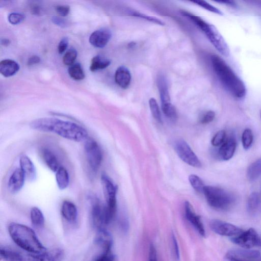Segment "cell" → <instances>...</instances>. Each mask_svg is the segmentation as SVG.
<instances>
[{
  "instance_id": "3957f363",
  "label": "cell",
  "mask_w": 261,
  "mask_h": 261,
  "mask_svg": "<svg viewBox=\"0 0 261 261\" xmlns=\"http://www.w3.org/2000/svg\"><path fill=\"white\" fill-rule=\"evenodd\" d=\"M8 231L14 242L29 253L38 254L47 250L34 231L25 225L12 222L8 226Z\"/></svg>"
},
{
  "instance_id": "7402d4cb",
  "label": "cell",
  "mask_w": 261,
  "mask_h": 261,
  "mask_svg": "<svg viewBox=\"0 0 261 261\" xmlns=\"http://www.w3.org/2000/svg\"><path fill=\"white\" fill-rule=\"evenodd\" d=\"M115 81L121 88H127L131 81V74L129 69L124 66H119L115 71Z\"/></svg>"
},
{
  "instance_id": "5b68a950",
  "label": "cell",
  "mask_w": 261,
  "mask_h": 261,
  "mask_svg": "<svg viewBox=\"0 0 261 261\" xmlns=\"http://www.w3.org/2000/svg\"><path fill=\"white\" fill-rule=\"evenodd\" d=\"M203 193L208 205L218 211H228L236 202L233 193L220 187L205 186Z\"/></svg>"
},
{
  "instance_id": "484cf974",
  "label": "cell",
  "mask_w": 261,
  "mask_h": 261,
  "mask_svg": "<svg viewBox=\"0 0 261 261\" xmlns=\"http://www.w3.org/2000/svg\"><path fill=\"white\" fill-rule=\"evenodd\" d=\"M43 159L47 167L53 172H56L59 168V163L55 154L49 149L44 148L42 151Z\"/></svg>"
},
{
  "instance_id": "11a10c76",
  "label": "cell",
  "mask_w": 261,
  "mask_h": 261,
  "mask_svg": "<svg viewBox=\"0 0 261 261\" xmlns=\"http://www.w3.org/2000/svg\"><path fill=\"white\" fill-rule=\"evenodd\" d=\"M260 118H261V111L260 112Z\"/></svg>"
},
{
  "instance_id": "836d02e7",
  "label": "cell",
  "mask_w": 261,
  "mask_h": 261,
  "mask_svg": "<svg viewBox=\"0 0 261 261\" xmlns=\"http://www.w3.org/2000/svg\"><path fill=\"white\" fill-rule=\"evenodd\" d=\"M77 53L76 50L73 48H70L65 54L63 58V63L68 66H71L74 64L76 58Z\"/></svg>"
},
{
  "instance_id": "b9f144b4",
  "label": "cell",
  "mask_w": 261,
  "mask_h": 261,
  "mask_svg": "<svg viewBox=\"0 0 261 261\" xmlns=\"http://www.w3.org/2000/svg\"><path fill=\"white\" fill-rule=\"evenodd\" d=\"M215 113L213 111H208L205 112L200 119V123L202 124H207L214 119Z\"/></svg>"
},
{
  "instance_id": "7a4b0ae2",
  "label": "cell",
  "mask_w": 261,
  "mask_h": 261,
  "mask_svg": "<svg viewBox=\"0 0 261 261\" xmlns=\"http://www.w3.org/2000/svg\"><path fill=\"white\" fill-rule=\"evenodd\" d=\"M211 60L215 73L227 90L236 98L244 97L246 88L243 81L218 55H213Z\"/></svg>"
},
{
  "instance_id": "f35d334b",
  "label": "cell",
  "mask_w": 261,
  "mask_h": 261,
  "mask_svg": "<svg viewBox=\"0 0 261 261\" xmlns=\"http://www.w3.org/2000/svg\"><path fill=\"white\" fill-rule=\"evenodd\" d=\"M25 16L20 13L13 12L8 15V21L12 24H17L23 21Z\"/></svg>"
},
{
  "instance_id": "f5cc1de1",
  "label": "cell",
  "mask_w": 261,
  "mask_h": 261,
  "mask_svg": "<svg viewBox=\"0 0 261 261\" xmlns=\"http://www.w3.org/2000/svg\"><path fill=\"white\" fill-rule=\"evenodd\" d=\"M254 261H261V257L259 256L258 257L253 259Z\"/></svg>"
},
{
  "instance_id": "4fadbf2b",
  "label": "cell",
  "mask_w": 261,
  "mask_h": 261,
  "mask_svg": "<svg viewBox=\"0 0 261 261\" xmlns=\"http://www.w3.org/2000/svg\"><path fill=\"white\" fill-rule=\"evenodd\" d=\"M64 257V251L60 248L38 253H29L24 257V261H61Z\"/></svg>"
},
{
  "instance_id": "9c48e42d",
  "label": "cell",
  "mask_w": 261,
  "mask_h": 261,
  "mask_svg": "<svg viewBox=\"0 0 261 261\" xmlns=\"http://www.w3.org/2000/svg\"><path fill=\"white\" fill-rule=\"evenodd\" d=\"M174 148L179 158L186 164L196 168L201 166L200 160L185 140L181 139L177 140Z\"/></svg>"
},
{
  "instance_id": "8d00e7d4",
  "label": "cell",
  "mask_w": 261,
  "mask_h": 261,
  "mask_svg": "<svg viewBox=\"0 0 261 261\" xmlns=\"http://www.w3.org/2000/svg\"><path fill=\"white\" fill-rule=\"evenodd\" d=\"M226 139V134L224 130L218 131L213 137L211 141L212 144L214 146L221 145Z\"/></svg>"
},
{
  "instance_id": "cb8c5ba5",
  "label": "cell",
  "mask_w": 261,
  "mask_h": 261,
  "mask_svg": "<svg viewBox=\"0 0 261 261\" xmlns=\"http://www.w3.org/2000/svg\"><path fill=\"white\" fill-rule=\"evenodd\" d=\"M19 69V64L13 60L5 59L0 63V72L5 77L14 75Z\"/></svg>"
},
{
  "instance_id": "c3c4849f",
  "label": "cell",
  "mask_w": 261,
  "mask_h": 261,
  "mask_svg": "<svg viewBox=\"0 0 261 261\" xmlns=\"http://www.w3.org/2000/svg\"><path fill=\"white\" fill-rule=\"evenodd\" d=\"M216 2L217 3L225 4V5H226L227 6H231V7H236V3L234 1H229V0L224 1L223 0V1H216Z\"/></svg>"
},
{
  "instance_id": "bcb514c9",
  "label": "cell",
  "mask_w": 261,
  "mask_h": 261,
  "mask_svg": "<svg viewBox=\"0 0 261 261\" xmlns=\"http://www.w3.org/2000/svg\"><path fill=\"white\" fill-rule=\"evenodd\" d=\"M51 20L55 24L61 27H66L67 24V22L65 19L59 17L54 16L52 17Z\"/></svg>"
},
{
  "instance_id": "60d3db41",
  "label": "cell",
  "mask_w": 261,
  "mask_h": 261,
  "mask_svg": "<svg viewBox=\"0 0 261 261\" xmlns=\"http://www.w3.org/2000/svg\"><path fill=\"white\" fill-rule=\"evenodd\" d=\"M94 261H117V258L111 252H102Z\"/></svg>"
},
{
  "instance_id": "e575fe53",
  "label": "cell",
  "mask_w": 261,
  "mask_h": 261,
  "mask_svg": "<svg viewBox=\"0 0 261 261\" xmlns=\"http://www.w3.org/2000/svg\"><path fill=\"white\" fill-rule=\"evenodd\" d=\"M149 105L151 114L153 118L159 122L162 123L161 115L156 100L154 98H151L149 100Z\"/></svg>"
},
{
  "instance_id": "ffe728a7",
  "label": "cell",
  "mask_w": 261,
  "mask_h": 261,
  "mask_svg": "<svg viewBox=\"0 0 261 261\" xmlns=\"http://www.w3.org/2000/svg\"><path fill=\"white\" fill-rule=\"evenodd\" d=\"M236 146L237 143L234 137L229 136L226 139L219 149L218 154L219 157L224 161L230 160L233 156Z\"/></svg>"
},
{
  "instance_id": "44dd1931",
  "label": "cell",
  "mask_w": 261,
  "mask_h": 261,
  "mask_svg": "<svg viewBox=\"0 0 261 261\" xmlns=\"http://www.w3.org/2000/svg\"><path fill=\"white\" fill-rule=\"evenodd\" d=\"M20 168L24 173L25 178L30 181H34L36 178L35 167L27 155H22L19 159Z\"/></svg>"
},
{
  "instance_id": "db71d44e",
  "label": "cell",
  "mask_w": 261,
  "mask_h": 261,
  "mask_svg": "<svg viewBox=\"0 0 261 261\" xmlns=\"http://www.w3.org/2000/svg\"><path fill=\"white\" fill-rule=\"evenodd\" d=\"M229 260V261H243V260H241L236 259H230Z\"/></svg>"
},
{
  "instance_id": "7c38bea8",
  "label": "cell",
  "mask_w": 261,
  "mask_h": 261,
  "mask_svg": "<svg viewBox=\"0 0 261 261\" xmlns=\"http://www.w3.org/2000/svg\"><path fill=\"white\" fill-rule=\"evenodd\" d=\"M259 238L256 230L254 228H250L240 234L232 237L230 240L233 243L244 249H250L256 246Z\"/></svg>"
},
{
  "instance_id": "8992f818",
  "label": "cell",
  "mask_w": 261,
  "mask_h": 261,
  "mask_svg": "<svg viewBox=\"0 0 261 261\" xmlns=\"http://www.w3.org/2000/svg\"><path fill=\"white\" fill-rule=\"evenodd\" d=\"M101 180L106 200V212L108 224L114 219L117 209V186L106 174H102Z\"/></svg>"
},
{
  "instance_id": "8fae6325",
  "label": "cell",
  "mask_w": 261,
  "mask_h": 261,
  "mask_svg": "<svg viewBox=\"0 0 261 261\" xmlns=\"http://www.w3.org/2000/svg\"><path fill=\"white\" fill-rule=\"evenodd\" d=\"M91 216L92 224L96 229L105 228L108 225L106 205L96 199L92 203Z\"/></svg>"
},
{
  "instance_id": "f546056e",
  "label": "cell",
  "mask_w": 261,
  "mask_h": 261,
  "mask_svg": "<svg viewBox=\"0 0 261 261\" xmlns=\"http://www.w3.org/2000/svg\"><path fill=\"white\" fill-rule=\"evenodd\" d=\"M32 224L37 228H41L44 224V217L42 211L37 207H32L30 211Z\"/></svg>"
},
{
  "instance_id": "5bb4252c",
  "label": "cell",
  "mask_w": 261,
  "mask_h": 261,
  "mask_svg": "<svg viewBox=\"0 0 261 261\" xmlns=\"http://www.w3.org/2000/svg\"><path fill=\"white\" fill-rule=\"evenodd\" d=\"M184 207L186 219L201 236L205 237V231L200 217L195 213L192 205L188 201H185Z\"/></svg>"
},
{
  "instance_id": "7bdbcfd3",
  "label": "cell",
  "mask_w": 261,
  "mask_h": 261,
  "mask_svg": "<svg viewBox=\"0 0 261 261\" xmlns=\"http://www.w3.org/2000/svg\"><path fill=\"white\" fill-rule=\"evenodd\" d=\"M55 10L60 16H66L69 13L70 7L67 5H58L55 7Z\"/></svg>"
},
{
  "instance_id": "9a60e30c",
  "label": "cell",
  "mask_w": 261,
  "mask_h": 261,
  "mask_svg": "<svg viewBox=\"0 0 261 261\" xmlns=\"http://www.w3.org/2000/svg\"><path fill=\"white\" fill-rule=\"evenodd\" d=\"M112 33L108 29H100L93 32L89 37V42L97 48H102L109 42Z\"/></svg>"
},
{
  "instance_id": "d4e9b609",
  "label": "cell",
  "mask_w": 261,
  "mask_h": 261,
  "mask_svg": "<svg viewBox=\"0 0 261 261\" xmlns=\"http://www.w3.org/2000/svg\"><path fill=\"white\" fill-rule=\"evenodd\" d=\"M0 257L4 261H24L21 253L6 246H1Z\"/></svg>"
},
{
  "instance_id": "2e32d148",
  "label": "cell",
  "mask_w": 261,
  "mask_h": 261,
  "mask_svg": "<svg viewBox=\"0 0 261 261\" xmlns=\"http://www.w3.org/2000/svg\"><path fill=\"white\" fill-rule=\"evenodd\" d=\"M94 241L95 244L102 249V252H111L113 238L111 233L105 228L97 230Z\"/></svg>"
},
{
  "instance_id": "83f0119b",
  "label": "cell",
  "mask_w": 261,
  "mask_h": 261,
  "mask_svg": "<svg viewBox=\"0 0 261 261\" xmlns=\"http://www.w3.org/2000/svg\"><path fill=\"white\" fill-rule=\"evenodd\" d=\"M247 177L250 181H254L261 175V158L258 159L248 167Z\"/></svg>"
},
{
  "instance_id": "f1b7e54d",
  "label": "cell",
  "mask_w": 261,
  "mask_h": 261,
  "mask_svg": "<svg viewBox=\"0 0 261 261\" xmlns=\"http://www.w3.org/2000/svg\"><path fill=\"white\" fill-rule=\"evenodd\" d=\"M111 64V61L99 55L94 57L91 62L90 70L94 72L100 69H103L108 67Z\"/></svg>"
},
{
  "instance_id": "603a6c76",
  "label": "cell",
  "mask_w": 261,
  "mask_h": 261,
  "mask_svg": "<svg viewBox=\"0 0 261 261\" xmlns=\"http://www.w3.org/2000/svg\"><path fill=\"white\" fill-rule=\"evenodd\" d=\"M61 212L63 217L70 223L74 222L77 218V211L75 205L68 200L63 202Z\"/></svg>"
},
{
  "instance_id": "ee69618b",
  "label": "cell",
  "mask_w": 261,
  "mask_h": 261,
  "mask_svg": "<svg viewBox=\"0 0 261 261\" xmlns=\"http://www.w3.org/2000/svg\"><path fill=\"white\" fill-rule=\"evenodd\" d=\"M68 44V39L66 37H63L58 46V50L60 54L63 53L67 48Z\"/></svg>"
},
{
  "instance_id": "277c9868",
  "label": "cell",
  "mask_w": 261,
  "mask_h": 261,
  "mask_svg": "<svg viewBox=\"0 0 261 261\" xmlns=\"http://www.w3.org/2000/svg\"><path fill=\"white\" fill-rule=\"evenodd\" d=\"M181 13L190 19L204 32L212 45L221 54L225 57L229 56V47L223 36L214 25L187 11L181 10Z\"/></svg>"
},
{
  "instance_id": "f6af8a7d",
  "label": "cell",
  "mask_w": 261,
  "mask_h": 261,
  "mask_svg": "<svg viewBox=\"0 0 261 261\" xmlns=\"http://www.w3.org/2000/svg\"><path fill=\"white\" fill-rule=\"evenodd\" d=\"M157 253L156 248L153 243L149 245L148 253V261H157Z\"/></svg>"
},
{
  "instance_id": "ac0fdd59",
  "label": "cell",
  "mask_w": 261,
  "mask_h": 261,
  "mask_svg": "<svg viewBox=\"0 0 261 261\" xmlns=\"http://www.w3.org/2000/svg\"><path fill=\"white\" fill-rule=\"evenodd\" d=\"M246 210L249 216L256 217L261 214V189L259 192H253L249 196Z\"/></svg>"
},
{
  "instance_id": "d590c367",
  "label": "cell",
  "mask_w": 261,
  "mask_h": 261,
  "mask_svg": "<svg viewBox=\"0 0 261 261\" xmlns=\"http://www.w3.org/2000/svg\"><path fill=\"white\" fill-rule=\"evenodd\" d=\"M192 2L197 4V5L211 12L220 15H222L223 14L221 10L218 9L217 8L211 5V4H210L209 3L205 1L197 0L192 1Z\"/></svg>"
},
{
  "instance_id": "6da1fadb",
  "label": "cell",
  "mask_w": 261,
  "mask_h": 261,
  "mask_svg": "<svg viewBox=\"0 0 261 261\" xmlns=\"http://www.w3.org/2000/svg\"><path fill=\"white\" fill-rule=\"evenodd\" d=\"M32 128L39 131L54 133L66 139L81 142L88 138V132L81 125L56 118H40L30 123Z\"/></svg>"
},
{
  "instance_id": "d6a6232c",
  "label": "cell",
  "mask_w": 261,
  "mask_h": 261,
  "mask_svg": "<svg viewBox=\"0 0 261 261\" xmlns=\"http://www.w3.org/2000/svg\"><path fill=\"white\" fill-rule=\"evenodd\" d=\"M253 136L252 130L249 128L245 129L242 135V142L245 150L249 149L252 145Z\"/></svg>"
},
{
  "instance_id": "52a82bcc",
  "label": "cell",
  "mask_w": 261,
  "mask_h": 261,
  "mask_svg": "<svg viewBox=\"0 0 261 261\" xmlns=\"http://www.w3.org/2000/svg\"><path fill=\"white\" fill-rule=\"evenodd\" d=\"M157 86L160 93L163 113L169 118H175L176 117V109L171 102L168 87L164 76L161 75L158 76Z\"/></svg>"
},
{
  "instance_id": "816d5d0a",
  "label": "cell",
  "mask_w": 261,
  "mask_h": 261,
  "mask_svg": "<svg viewBox=\"0 0 261 261\" xmlns=\"http://www.w3.org/2000/svg\"><path fill=\"white\" fill-rule=\"evenodd\" d=\"M256 246H259L261 247V239H258L256 244Z\"/></svg>"
},
{
  "instance_id": "681fc988",
  "label": "cell",
  "mask_w": 261,
  "mask_h": 261,
  "mask_svg": "<svg viewBox=\"0 0 261 261\" xmlns=\"http://www.w3.org/2000/svg\"><path fill=\"white\" fill-rule=\"evenodd\" d=\"M248 2L261 9V1H249Z\"/></svg>"
},
{
  "instance_id": "e0dca14e",
  "label": "cell",
  "mask_w": 261,
  "mask_h": 261,
  "mask_svg": "<svg viewBox=\"0 0 261 261\" xmlns=\"http://www.w3.org/2000/svg\"><path fill=\"white\" fill-rule=\"evenodd\" d=\"M260 256V252L258 250L249 249H232L228 251L225 257L228 260L236 259L239 260H253Z\"/></svg>"
},
{
  "instance_id": "d6986e66",
  "label": "cell",
  "mask_w": 261,
  "mask_h": 261,
  "mask_svg": "<svg viewBox=\"0 0 261 261\" xmlns=\"http://www.w3.org/2000/svg\"><path fill=\"white\" fill-rule=\"evenodd\" d=\"M25 179V175L21 169H16L8 180V187L9 191L12 194L18 193L23 187Z\"/></svg>"
},
{
  "instance_id": "ba28073f",
  "label": "cell",
  "mask_w": 261,
  "mask_h": 261,
  "mask_svg": "<svg viewBox=\"0 0 261 261\" xmlns=\"http://www.w3.org/2000/svg\"><path fill=\"white\" fill-rule=\"evenodd\" d=\"M84 149L90 168L92 171L96 172L99 168L102 160V154L99 146L94 140L87 138Z\"/></svg>"
},
{
  "instance_id": "4316f807",
  "label": "cell",
  "mask_w": 261,
  "mask_h": 261,
  "mask_svg": "<svg viewBox=\"0 0 261 261\" xmlns=\"http://www.w3.org/2000/svg\"><path fill=\"white\" fill-rule=\"evenodd\" d=\"M56 180L60 190H64L68 187L69 184V175L67 170L64 167L60 166L56 172Z\"/></svg>"
},
{
  "instance_id": "74e56055",
  "label": "cell",
  "mask_w": 261,
  "mask_h": 261,
  "mask_svg": "<svg viewBox=\"0 0 261 261\" xmlns=\"http://www.w3.org/2000/svg\"><path fill=\"white\" fill-rule=\"evenodd\" d=\"M132 15L135 16V17L147 20L148 21H151L153 23H156L160 25H164L165 24V22L163 21L162 20L155 17L149 16L146 14H144L141 12L137 11L133 12V13H132Z\"/></svg>"
},
{
  "instance_id": "30bf717a",
  "label": "cell",
  "mask_w": 261,
  "mask_h": 261,
  "mask_svg": "<svg viewBox=\"0 0 261 261\" xmlns=\"http://www.w3.org/2000/svg\"><path fill=\"white\" fill-rule=\"evenodd\" d=\"M210 227L215 233L222 236L234 237L244 231L240 227L218 219L210 222Z\"/></svg>"
},
{
  "instance_id": "1f68e13d",
  "label": "cell",
  "mask_w": 261,
  "mask_h": 261,
  "mask_svg": "<svg viewBox=\"0 0 261 261\" xmlns=\"http://www.w3.org/2000/svg\"><path fill=\"white\" fill-rule=\"evenodd\" d=\"M189 181L192 187L199 193H203L205 185L202 179L195 174L189 176Z\"/></svg>"
},
{
  "instance_id": "7dc6e473",
  "label": "cell",
  "mask_w": 261,
  "mask_h": 261,
  "mask_svg": "<svg viewBox=\"0 0 261 261\" xmlns=\"http://www.w3.org/2000/svg\"><path fill=\"white\" fill-rule=\"evenodd\" d=\"M40 61V58L37 56H33L31 57L27 62V64L29 66H32L38 63Z\"/></svg>"
},
{
  "instance_id": "4dcf8cb0",
  "label": "cell",
  "mask_w": 261,
  "mask_h": 261,
  "mask_svg": "<svg viewBox=\"0 0 261 261\" xmlns=\"http://www.w3.org/2000/svg\"><path fill=\"white\" fill-rule=\"evenodd\" d=\"M68 72L70 76L75 80H82L85 77L84 72L80 63H74L70 66Z\"/></svg>"
},
{
  "instance_id": "f907efd6",
  "label": "cell",
  "mask_w": 261,
  "mask_h": 261,
  "mask_svg": "<svg viewBox=\"0 0 261 261\" xmlns=\"http://www.w3.org/2000/svg\"><path fill=\"white\" fill-rule=\"evenodd\" d=\"M1 43L3 45L7 46L10 44V41L7 39H3L1 40Z\"/></svg>"
},
{
  "instance_id": "ab89813d",
  "label": "cell",
  "mask_w": 261,
  "mask_h": 261,
  "mask_svg": "<svg viewBox=\"0 0 261 261\" xmlns=\"http://www.w3.org/2000/svg\"><path fill=\"white\" fill-rule=\"evenodd\" d=\"M171 249L173 256L176 261H178L180 259L179 250L178 243L173 233L171 235Z\"/></svg>"
}]
</instances>
